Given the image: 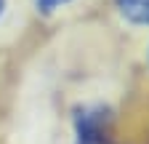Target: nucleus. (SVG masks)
Masks as SVG:
<instances>
[{
    "label": "nucleus",
    "instance_id": "nucleus-1",
    "mask_svg": "<svg viewBox=\"0 0 149 144\" xmlns=\"http://www.w3.org/2000/svg\"><path fill=\"white\" fill-rule=\"evenodd\" d=\"M74 144H104L109 139L115 110L107 101H77L69 112Z\"/></svg>",
    "mask_w": 149,
    "mask_h": 144
},
{
    "label": "nucleus",
    "instance_id": "nucleus-2",
    "mask_svg": "<svg viewBox=\"0 0 149 144\" xmlns=\"http://www.w3.org/2000/svg\"><path fill=\"white\" fill-rule=\"evenodd\" d=\"M22 0H0V48L8 45L22 24Z\"/></svg>",
    "mask_w": 149,
    "mask_h": 144
},
{
    "label": "nucleus",
    "instance_id": "nucleus-3",
    "mask_svg": "<svg viewBox=\"0 0 149 144\" xmlns=\"http://www.w3.org/2000/svg\"><path fill=\"white\" fill-rule=\"evenodd\" d=\"M112 8L128 27H149V0H112Z\"/></svg>",
    "mask_w": 149,
    "mask_h": 144
},
{
    "label": "nucleus",
    "instance_id": "nucleus-4",
    "mask_svg": "<svg viewBox=\"0 0 149 144\" xmlns=\"http://www.w3.org/2000/svg\"><path fill=\"white\" fill-rule=\"evenodd\" d=\"M24 3L37 19H53V16H59L61 11L72 8L77 0H24Z\"/></svg>",
    "mask_w": 149,
    "mask_h": 144
},
{
    "label": "nucleus",
    "instance_id": "nucleus-5",
    "mask_svg": "<svg viewBox=\"0 0 149 144\" xmlns=\"http://www.w3.org/2000/svg\"><path fill=\"white\" fill-rule=\"evenodd\" d=\"M146 64H149V48H146Z\"/></svg>",
    "mask_w": 149,
    "mask_h": 144
}]
</instances>
